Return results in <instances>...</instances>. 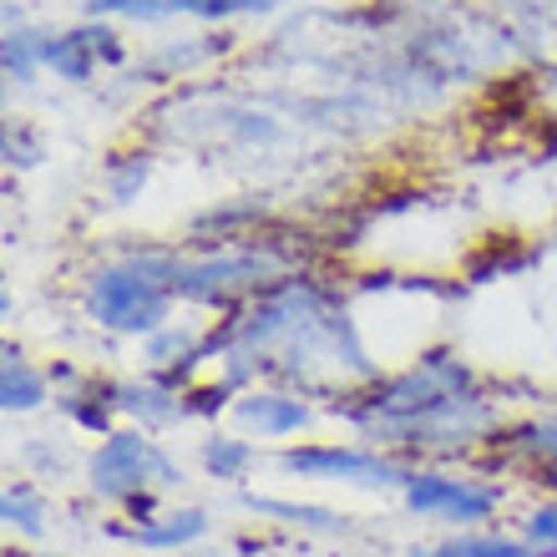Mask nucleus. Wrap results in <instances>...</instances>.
I'll return each instance as SVG.
<instances>
[{
	"label": "nucleus",
	"mask_w": 557,
	"mask_h": 557,
	"mask_svg": "<svg viewBox=\"0 0 557 557\" xmlns=\"http://www.w3.org/2000/svg\"><path fill=\"white\" fill-rule=\"evenodd\" d=\"M198 467L213 476V482H244L253 467H259V446H253L244 431H208L198 441Z\"/></svg>",
	"instance_id": "13"
},
{
	"label": "nucleus",
	"mask_w": 557,
	"mask_h": 557,
	"mask_svg": "<svg viewBox=\"0 0 557 557\" xmlns=\"http://www.w3.org/2000/svg\"><path fill=\"white\" fill-rule=\"evenodd\" d=\"M152 168H158L152 147H127L117 158H107V168H102L107 198H112V203H137L147 188V177H152Z\"/></svg>",
	"instance_id": "17"
},
{
	"label": "nucleus",
	"mask_w": 557,
	"mask_h": 557,
	"mask_svg": "<svg viewBox=\"0 0 557 557\" xmlns=\"http://www.w3.org/2000/svg\"><path fill=\"white\" fill-rule=\"evenodd\" d=\"M274 461L278 471H289L299 482H345L370 486V492H400L416 471L396 451H381L366 441H289V446H278Z\"/></svg>",
	"instance_id": "4"
},
{
	"label": "nucleus",
	"mask_w": 557,
	"mask_h": 557,
	"mask_svg": "<svg viewBox=\"0 0 557 557\" xmlns=\"http://www.w3.org/2000/svg\"><path fill=\"white\" fill-rule=\"evenodd\" d=\"M400 502L411 517L425 522H451V528H482L502 512V492L497 482H482V476H461V471H441V467H416L411 482L400 486Z\"/></svg>",
	"instance_id": "5"
},
{
	"label": "nucleus",
	"mask_w": 557,
	"mask_h": 557,
	"mask_svg": "<svg viewBox=\"0 0 557 557\" xmlns=\"http://www.w3.org/2000/svg\"><path fill=\"white\" fill-rule=\"evenodd\" d=\"M127 66V41L112 21H76L66 30H46V72L66 87H87L102 72Z\"/></svg>",
	"instance_id": "6"
},
{
	"label": "nucleus",
	"mask_w": 557,
	"mask_h": 557,
	"mask_svg": "<svg viewBox=\"0 0 557 557\" xmlns=\"http://www.w3.org/2000/svg\"><path fill=\"white\" fill-rule=\"evenodd\" d=\"M269 213L274 208L264 198H223V203L203 208V213H193L188 219V238L193 249H203V244H234V238H253L269 228Z\"/></svg>",
	"instance_id": "10"
},
{
	"label": "nucleus",
	"mask_w": 557,
	"mask_h": 557,
	"mask_svg": "<svg viewBox=\"0 0 557 557\" xmlns=\"http://www.w3.org/2000/svg\"><path fill=\"white\" fill-rule=\"evenodd\" d=\"M122 421L143 425V431H173L188 421V400H183V391L143 370V381H122Z\"/></svg>",
	"instance_id": "11"
},
{
	"label": "nucleus",
	"mask_w": 557,
	"mask_h": 557,
	"mask_svg": "<svg viewBox=\"0 0 557 557\" xmlns=\"http://www.w3.org/2000/svg\"><path fill=\"white\" fill-rule=\"evenodd\" d=\"M51 370L36 366L26 350L5 345V360H0V411L5 416H36L51 400Z\"/></svg>",
	"instance_id": "12"
},
{
	"label": "nucleus",
	"mask_w": 557,
	"mask_h": 557,
	"mask_svg": "<svg viewBox=\"0 0 557 557\" xmlns=\"http://www.w3.org/2000/svg\"><path fill=\"white\" fill-rule=\"evenodd\" d=\"M183 400H188V421H219V416H228L234 411V400H238V391L228 381H198V385H188L183 391Z\"/></svg>",
	"instance_id": "21"
},
{
	"label": "nucleus",
	"mask_w": 557,
	"mask_h": 557,
	"mask_svg": "<svg viewBox=\"0 0 557 557\" xmlns=\"http://www.w3.org/2000/svg\"><path fill=\"white\" fill-rule=\"evenodd\" d=\"M208 528H213V517H208L203 507H177V512H158V517H147V522L117 517L107 532L122 537V543L143 547V553H183V547L203 543Z\"/></svg>",
	"instance_id": "9"
},
{
	"label": "nucleus",
	"mask_w": 557,
	"mask_h": 557,
	"mask_svg": "<svg viewBox=\"0 0 557 557\" xmlns=\"http://www.w3.org/2000/svg\"><path fill=\"white\" fill-rule=\"evenodd\" d=\"M522 537H528L532 547H547V553H557V497L537 502V507L522 517Z\"/></svg>",
	"instance_id": "23"
},
{
	"label": "nucleus",
	"mask_w": 557,
	"mask_h": 557,
	"mask_svg": "<svg viewBox=\"0 0 557 557\" xmlns=\"http://www.w3.org/2000/svg\"><path fill=\"white\" fill-rule=\"evenodd\" d=\"M0 66H5L11 87H30L46 72V30L26 26V21L5 26V36H0Z\"/></svg>",
	"instance_id": "15"
},
{
	"label": "nucleus",
	"mask_w": 557,
	"mask_h": 557,
	"mask_svg": "<svg viewBox=\"0 0 557 557\" xmlns=\"http://www.w3.org/2000/svg\"><path fill=\"white\" fill-rule=\"evenodd\" d=\"M244 507L259 517H278V522H294V528L309 532H345V517L330 512V507H305V502H278V497H253L244 492Z\"/></svg>",
	"instance_id": "18"
},
{
	"label": "nucleus",
	"mask_w": 557,
	"mask_h": 557,
	"mask_svg": "<svg viewBox=\"0 0 557 557\" xmlns=\"http://www.w3.org/2000/svg\"><path fill=\"white\" fill-rule=\"evenodd\" d=\"M183 259L188 249H168V244H137L112 259H97L82 274V314L117 339H147L152 330L177 320Z\"/></svg>",
	"instance_id": "1"
},
{
	"label": "nucleus",
	"mask_w": 557,
	"mask_h": 557,
	"mask_svg": "<svg viewBox=\"0 0 557 557\" xmlns=\"http://www.w3.org/2000/svg\"><path fill=\"white\" fill-rule=\"evenodd\" d=\"M0 152H5V168H36V162L46 158L41 137H36V127L30 122H5V143H0Z\"/></svg>",
	"instance_id": "22"
},
{
	"label": "nucleus",
	"mask_w": 557,
	"mask_h": 557,
	"mask_svg": "<svg viewBox=\"0 0 557 557\" xmlns=\"http://www.w3.org/2000/svg\"><path fill=\"white\" fill-rule=\"evenodd\" d=\"M91 21H168L183 15V0H87Z\"/></svg>",
	"instance_id": "19"
},
{
	"label": "nucleus",
	"mask_w": 557,
	"mask_h": 557,
	"mask_svg": "<svg viewBox=\"0 0 557 557\" xmlns=\"http://www.w3.org/2000/svg\"><path fill=\"white\" fill-rule=\"evenodd\" d=\"M284 0H183V15L188 21H203V26H228L238 15H269L278 11Z\"/></svg>",
	"instance_id": "20"
},
{
	"label": "nucleus",
	"mask_w": 557,
	"mask_h": 557,
	"mask_svg": "<svg viewBox=\"0 0 557 557\" xmlns=\"http://www.w3.org/2000/svg\"><path fill=\"white\" fill-rule=\"evenodd\" d=\"M57 411L82 436H112L122 421V381L117 375H82L72 391H57Z\"/></svg>",
	"instance_id": "8"
},
{
	"label": "nucleus",
	"mask_w": 557,
	"mask_h": 557,
	"mask_svg": "<svg viewBox=\"0 0 557 557\" xmlns=\"http://www.w3.org/2000/svg\"><path fill=\"white\" fill-rule=\"evenodd\" d=\"M0 517H5V528H11L15 537H41L46 517H51V502H46V492L36 482L11 476L5 492H0Z\"/></svg>",
	"instance_id": "16"
},
{
	"label": "nucleus",
	"mask_w": 557,
	"mask_h": 557,
	"mask_svg": "<svg viewBox=\"0 0 557 557\" xmlns=\"http://www.w3.org/2000/svg\"><path fill=\"white\" fill-rule=\"evenodd\" d=\"M411 557H557L547 553V547H532L528 537H507V532H456V537H446V543L436 547H416Z\"/></svg>",
	"instance_id": "14"
},
{
	"label": "nucleus",
	"mask_w": 557,
	"mask_h": 557,
	"mask_svg": "<svg viewBox=\"0 0 557 557\" xmlns=\"http://www.w3.org/2000/svg\"><path fill=\"white\" fill-rule=\"evenodd\" d=\"M299 253H289L274 234L234 238V244H203L188 249L183 259V305L203 309V314H228V309L249 305L253 294H264L269 284H278L284 274H299Z\"/></svg>",
	"instance_id": "2"
},
{
	"label": "nucleus",
	"mask_w": 557,
	"mask_h": 557,
	"mask_svg": "<svg viewBox=\"0 0 557 557\" xmlns=\"http://www.w3.org/2000/svg\"><path fill=\"white\" fill-rule=\"evenodd\" d=\"M234 425L244 436H259V441H278L289 446L294 436H309L314 421L324 416V406H314L309 396L289 391V385H253L244 396L234 400Z\"/></svg>",
	"instance_id": "7"
},
{
	"label": "nucleus",
	"mask_w": 557,
	"mask_h": 557,
	"mask_svg": "<svg viewBox=\"0 0 557 557\" xmlns=\"http://www.w3.org/2000/svg\"><path fill=\"white\" fill-rule=\"evenodd\" d=\"M177 482H183L177 456L158 441V431H143V425H117V431L97 441V451L87 456L91 497L112 502V507L143 497V492H168V486H177Z\"/></svg>",
	"instance_id": "3"
}]
</instances>
